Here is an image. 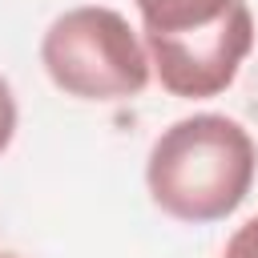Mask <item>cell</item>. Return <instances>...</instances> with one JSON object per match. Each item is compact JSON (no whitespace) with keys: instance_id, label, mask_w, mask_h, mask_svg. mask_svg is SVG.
Wrapping results in <instances>:
<instances>
[{"instance_id":"1","label":"cell","mask_w":258,"mask_h":258,"mask_svg":"<svg viewBox=\"0 0 258 258\" xmlns=\"http://www.w3.org/2000/svg\"><path fill=\"white\" fill-rule=\"evenodd\" d=\"M254 141L222 113L173 121L149 149V198L177 222H218L234 214L254 185Z\"/></svg>"},{"instance_id":"2","label":"cell","mask_w":258,"mask_h":258,"mask_svg":"<svg viewBox=\"0 0 258 258\" xmlns=\"http://www.w3.org/2000/svg\"><path fill=\"white\" fill-rule=\"evenodd\" d=\"M40 60L60 93L85 101H121L149 85V56L129 20L101 4L56 16L44 32Z\"/></svg>"},{"instance_id":"3","label":"cell","mask_w":258,"mask_h":258,"mask_svg":"<svg viewBox=\"0 0 258 258\" xmlns=\"http://www.w3.org/2000/svg\"><path fill=\"white\" fill-rule=\"evenodd\" d=\"M145 44L157 81L173 97H218L254 48V16L246 0H234L218 24L185 36H145Z\"/></svg>"},{"instance_id":"4","label":"cell","mask_w":258,"mask_h":258,"mask_svg":"<svg viewBox=\"0 0 258 258\" xmlns=\"http://www.w3.org/2000/svg\"><path fill=\"white\" fill-rule=\"evenodd\" d=\"M234 0H137L145 36H185L218 24Z\"/></svg>"},{"instance_id":"5","label":"cell","mask_w":258,"mask_h":258,"mask_svg":"<svg viewBox=\"0 0 258 258\" xmlns=\"http://www.w3.org/2000/svg\"><path fill=\"white\" fill-rule=\"evenodd\" d=\"M222 258H258V218H250L246 226L234 230V238L226 242Z\"/></svg>"},{"instance_id":"6","label":"cell","mask_w":258,"mask_h":258,"mask_svg":"<svg viewBox=\"0 0 258 258\" xmlns=\"http://www.w3.org/2000/svg\"><path fill=\"white\" fill-rule=\"evenodd\" d=\"M12 133H16V101H12V89L0 81V153L8 149Z\"/></svg>"},{"instance_id":"7","label":"cell","mask_w":258,"mask_h":258,"mask_svg":"<svg viewBox=\"0 0 258 258\" xmlns=\"http://www.w3.org/2000/svg\"><path fill=\"white\" fill-rule=\"evenodd\" d=\"M0 258H16V254H0Z\"/></svg>"}]
</instances>
